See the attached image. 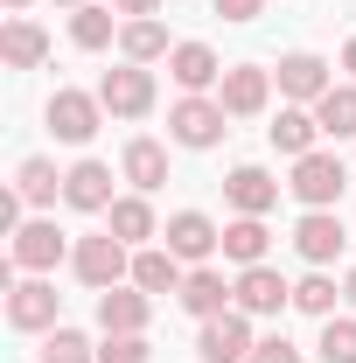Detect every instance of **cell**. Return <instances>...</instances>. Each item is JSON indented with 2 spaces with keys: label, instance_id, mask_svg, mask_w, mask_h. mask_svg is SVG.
<instances>
[{
  "label": "cell",
  "instance_id": "1f68e13d",
  "mask_svg": "<svg viewBox=\"0 0 356 363\" xmlns=\"http://www.w3.org/2000/svg\"><path fill=\"white\" fill-rule=\"evenodd\" d=\"M98 363H154V350H147V335H105Z\"/></svg>",
  "mask_w": 356,
  "mask_h": 363
},
{
  "label": "cell",
  "instance_id": "d6a6232c",
  "mask_svg": "<svg viewBox=\"0 0 356 363\" xmlns=\"http://www.w3.org/2000/svg\"><path fill=\"white\" fill-rule=\"evenodd\" d=\"M252 363H301V350H294L287 335H259V350H252Z\"/></svg>",
  "mask_w": 356,
  "mask_h": 363
},
{
  "label": "cell",
  "instance_id": "7402d4cb",
  "mask_svg": "<svg viewBox=\"0 0 356 363\" xmlns=\"http://www.w3.org/2000/svg\"><path fill=\"white\" fill-rule=\"evenodd\" d=\"M105 230H112V238H119V245H147V238H161V224H154V203H147V196H119V203H112V210H105Z\"/></svg>",
  "mask_w": 356,
  "mask_h": 363
},
{
  "label": "cell",
  "instance_id": "cb8c5ba5",
  "mask_svg": "<svg viewBox=\"0 0 356 363\" xmlns=\"http://www.w3.org/2000/svg\"><path fill=\"white\" fill-rule=\"evenodd\" d=\"M266 245H272V230L259 224V217L223 224V259H230V266H266Z\"/></svg>",
  "mask_w": 356,
  "mask_h": 363
},
{
  "label": "cell",
  "instance_id": "74e56055",
  "mask_svg": "<svg viewBox=\"0 0 356 363\" xmlns=\"http://www.w3.org/2000/svg\"><path fill=\"white\" fill-rule=\"evenodd\" d=\"M56 7H91V0H56Z\"/></svg>",
  "mask_w": 356,
  "mask_h": 363
},
{
  "label": "cell",
  "instance_id": "52a82bcc",
  "mask_svg": "<svg viewBox=\"0 0 356 363\" xmlns=\"http://www.w3.org/2000/svg\"><path fill=\"white\" fill-rule=\"evenodd\" d=\"M161 245L175 252L182 266H210V252H223V230L203 217V210H175L168 230H161Z\"/></svg>",
  "mask_w": 356,
  "mask_h": 363
},
{
  "label": "cell",
  "instance_id": "e575fe53",
  "mask_svg": "<svg viewBox=\"0 0 356 363\" xmlns=\"http://www.w3.org/2000/svg\"><path fill=\"white\" fill-rule=\"evenodd\" d=\"M112 7H119L126 21H147V14H161V0H112Z\"/></svg>",
  "mask_w": 356,
  "mask_h": 363
},
{
  "label": "cell",
  "instance_id": "7a4b0ae2",
  "mask_svg": "<svg viewBox=\"0 0 356 363\" xmlns=\"http://www.w3.org/2000/svg\"><path fill=\"white\" fill-rule=\"evenodd\" d=\"M168 133H175V147H217L230 133V112L217 98H203V91H182L175 112H168Z\"/></svg>",
  "mask_w": 356,
  "mask_h": 363
},
{
  "label": "cell",
  "instance_id": "83f0119b",
  "mask_svg": "<svg viewBox=\"0 0 356 363\" xmlns=\"http://www.w3.org/2000/svg\"><path fill=\"white\" fill-rule=\"evenodd\" d=\"M335 301H343V286H335V279H328V272L314 266L308 279H294V308H301V315H335Z\"/></svg>",
  "mask_w": 356,
  "mask_h": 363
},
{
  "label": "cell",
  "instance_id": "4dcf8cb0",
  "mask_svg": "<svg viewBox=\"0 0 356 363\" xmlns=\"http://www.w3.org/2000/svg\"><path fill=\"white\" fill-rule=\"evenodd\" d=\"M112 35H119V28H112L105 7H77V21H70V43H77V49H105Z\"/></svg>",
  "mask_w": 356,
  "mask_h": 363
},
{
  "label": "cell",
  "instance_id": "d590c367",
  "mask_svg": "<svg viewBox=\"0 0 356 363\" xmlns=\"http://www.w3.org/2000/svg\"><path fill=\"white\" fill-rule=\"evenodd\" d=\"M343 70H350V84H356V35H350V49H343Z\"/></svg>",
  "mask_w": 356,
  "mask_h": 363
},
{
  "label": "cell",
  "instance_id": "277c9868",
  "mask_svg": "<svg viewBox=\"0 0 356 363\" xmlns=\"http://www.w3.org/2000/svg\"><path fill=\"white\" fill-rule=\"evenodd\" d=\"M252 350H259V335H252V315L245 308L203 321V335H196V357L203 363H252Z\"/></svg>",
  "mask_w": 356,
  "mask_h": 363
},
{
  "label": "cell",
  "instance_id": "5bb4252c",
  "mask_svg": "<svg viewBox=\"0 0 356 363\" xmlns=\"http://www.w3.org/2000/svg\"><path fill=\"white\" fill-rule=\"evenodd\" d=\"M223 203H230L238 217H266L272 203H279V182H272L266 168H252V161H245V168H230V175H223Z\"/></svg>",
  "mask_w": 356,
  "mask_h": 363
},
{
  "label": "cell",
  "instance_id": "f1b7e54d",
  "mask_svg": "<svg viewBox=\"0 0 356 363\" xmlns=\"http://www.w3.org/2000/svg\"><path fill=\"white\" fill-rule=\"evenodd\" d=\"M314 357H321V363H356V315H343V321L328 315V321H321V342H314Z\"/></svg>",
  "mask_w": 356,
  "mask_h": 363
},
{
  "label": "cell",
  "instance_id": "484cf974",
  "mask_svg": "<svg viewBox=\"0 0 356 363\" xmlns=\"http://www.w3.org/2000/svg\"><path fill=\"white\" fill-rule=\"evenodd\" d=\"M14 189H21V203H35V210H43V203L63 196V175H56V161L28 154V161H21V175H14Z\"/></svg>",
  "mask_w": 356,
  "mask_h": 363
},
{
  "label": "cell",
  "instance_id": "8fae6325",
  "mask_svg": "<svg viewBox=\"0 0 356 363\" xmlns=\"http://www.w3.org/2000/svg\"><path fill=\"white\" fill-rule=\"evenodd\" d=\"M328 91H335V77H328V63H321L314 49L279 56V98H294V105H321Z\"/></svg>",
  "mask_w": 356,
  "mask_h": 363
},
{
  "label": "cell",
  "instance_id": "603a6c76",
  "mask_svg": "<svg viewBox=\"0 0 356 363\" xmlns=\"http://www.w3.org/2000/svg\"><path fill=\"white\" fill-rule=\"evenodd\" d=\"M266 133H272V147H279L287 161H301V154H314V140H321V119H314L308 105H287Z\"/></svg>",
  "mask_w": 356,
  "mask_h": 363
},
{
  "label": "cell",
  "instance_id": "836d02e7",
  "mask_svg": "<svg viewBox=\"0 0 356 363\" xmlns=\"http://www.w3.org/2000/svg\"><path fill=\"white\" fill-rule=\"evenodd\" d=\"M210 7H217L223 21H259V7H266V0H210Z\"/></svg>",
  "mask_w": 356,
  "mask_h": 363
},
{
  "label": "cell",
  "instance_id": "ffe728a7",
  "mask_svg": "<svg viewBox=\"0 0 356 363\" xmlns=\"http://www.w3.org/2000/svg\"><path fill=\"white\" fill-rule=\"evenodd\" d=\"M0 63H7V70H43L49 63V35L35 28V21L14 14V21L0 28Z\"/></svg>",
  "mask_w": 356,
  "mask_h": 363
},
{
  "label": "cell",
  "instance_id": "2e32d148",
  "mask_svg": "<svg viewBox=\"0 0 356 363\" xmlns=\"http://www.w3.org/2000/svg\"><path fill=\"white\" fill-rule=\"evenodd\" d=\"M21 272H49L56 259H63V230H56V217H35V224L14 230V252H7Z\"/></svg>",
  "mask_w": 356,
  "mask_h": 363
},
{
  "label": "cell",
  "instance_id": "3957f363",
  "mask_svg": "<svg viewBox=\"0 0 356 363\" xmlns=\"http://www.w3.org/2000/svg\"><path fill=\"white\" fill-rule=\"evenodd\" d=\"M287 189H294L308 210H335V203H343V189H350V168H343L335 154H321V147H314V154L294 161V182H287Z\"/></svg>",
  "mask_w": 356,
  "mask_h": 363
},
{
  "label": "cell",
  "instance_id": "8d00e7d4",
  "mask_svg": "<svg viewBox=\"0 0 356 363\" xmlns=\"http://www.w3.org/2000/svg\"><path fill=\"white\" fill-rule=\"evenodd\" d=\"M343 301H356V266H350V279H343Z\"/></svg>",
  "mask_w": 356,
  "mask_h": 363
},
{
  "label": "cell",
  "instance_id": "4fadbf2b",
  "mask_svg": "<svg viewBox=\"0 0 356 363\" xmlns=\"http://www.w3.org/2000/svg\"><path fill=\"white\" fill-rule=\"evenodd\" d=\"M343 245H350V230H343V217H335V210H308V217L294 224V252H301L308 266H328Z\"/></svg>",
  "mask_w": 356,
  "mask_h": 363
},
{
  "label": "cell",
  "instance_id": "9c48e42d",
  "mask_svg": "<svg viewBox=\"0 0 356 363\" xmlns=\"http://www.w3.org/2000/svg\"><path fill=\"white\" fill-rule=\"evenodd\" d=\"M272 98V70H259V63H230L217 84V105L230 112V119H259Z\"/></svg>",
  "mask_w": 356,
  "mask_h": 363
},
{
  "label": "cell",
  "instance_id": "9a60e30c",
  "mask_svg": "<svg viewBox=\"0 0 356 363\" xmlns=\"http://www.w3.org/2000/svg\"><path fill=\"white\" fill-rule=\"evenodd\" d=\"M63 203L70 210H91V217H105L119 196H112V168L105 161H77L70 175H63Z\"/></svg>",
  "mask_w": 356,
  "mask_h": 363
},
{
  "label": "cell",
  "instance_id": "f546056e",
  "mask_svg": "<svg viewBox=\"0 0 356 363\" xmlns=\"http://www.w3.org/2000/svg\"><path fill=\"white\" fill-rule=\"evenodd\" d=\"M43 363H98V350H91L77 328H49L43 335Z\"/></svg>",
  "mask_w": 356,
  "mask_h": 363
},
{
  "label": "cell",
  "instance_id": "4316f807",
  "mask_svg": "<svg viewBox=\"0 0 356 363\" xmlns=\"http://www.w3.org/2000/svg\"><path fill=\"white\" fill-rule=\"evenodd\" d=\"M314 119H321L328 140H356V84H335L321 105H314Z\"/></svg>",
  "mask_w": 356,
  "mask_h": 363
},
{
  "label": "cell",
  "instance_id": "f35d334b",
  "mask_svg": "<svg viewBox=\"0 0 356 363\" xmlns=\"http://www.w3.org/2000/svg\"><path fill=\"white\" fill-rule=\"evenodd\" d=\"M7 7H14V14H21V7H28V0H7Z\"/></svg>",
  "mask_w": 356,
  "mask_h": 363
},
{
  "label": "cell",
  "instance_id": "5b68a950",
  "mask_svg": "<svg viewBox=\"0 0 356 363\" xmlns=\"http://www.w3.org/2000/svg\"><path fill=\"white\" fill-rule=\"evenodd\" d=\"M56 308H63V294L49 279H14L7 286V328H21V335H49Z\"/></svg>",
  "mask_w": 356,
  "mask_h": 363
},
{
  "label": "cell",
  "instance_id": "7c38bea8",
  "mask_svg": "<svg viewBox=\"0 0 356 363\" xmlns=\"http://www.w3.org/2000/svg\"><path fill=\"white\" fill-rule=\"evenodd\" d=\"M147 315H154V294H140L133 279L112 286V294H98V328L105 335H147Z\"/></svg>",
  "mask_w": 356,
  "mask_h": 363
},
{
  "label": "cell",
  "instance_id": "8992f818",
  "mask_svg": "<svg viewBox=\"0 0 356 363\" xmlns=\"http://www.w3.org/2000/svg\"><path fill=\"white\" fill-rule=\"evenodd\" d=\"M98 98H105L112 119H147V112H154V70H147V63H119V70H105Z\"/></svg>",
  "mask_w": 356,
  "mask_h": 363
},
{
  "label": "cell",
  "instance_id": "30bf717a",
  "mask_svg": "<svg viewBox=\"0 0 356 363\" xmlns=\"http://www.w3.org/2000/svg\"><path fill=\"white\" fill-rule=\"evenodd\" d=\"M175 301H182L196 321H217V315H230V301H238V279H223L217 266H189V279H182Z\"/></svg>",
  "mask_w": 356,
  "mask_h": 363
},
{
  "label": "cell",
  "instance_id": "ac0fdd59",
  "mask_svg": "<svg viewBox=\"0 0 356 363\" xmlns=\"http://www.w3.org/2000/svg\"><path fill=\"white\" fill-rule=\"evenodd\" d=\"M182 279H189V272H182V259L168 245H140L133 252V286L140 294H182Z\"/></svg>",
  "mask_w": 356,
  "mask_h": 363
},
{
  "label": "cell",
  "instance_id": "e0dca14e",
  "mask_svg": "<svg viewBox=\"0 0 356 363\" xmlns=\"http://www.w3.org/2000/svg\"><path fill=\"white\" fill-rule=\"evenodd\" d=\"M287 301H294L287 272H272V266H245L238 272V308H245V315H279Z\"/></svg>",
  "mask_w": 356,
  "mask_h": 363
},
{
  "label": "cell",
  "instance_id": "d6986e66",
  "mask_svg": "<svg viewBox=\"0 0 356 363\" xmlns=\"http://www.w3.org/2000/svg\"><path fill=\"white\" fill-rule=\"evenodd\" d=\"M168 77H175L182 91H210V84H223V63H217V49H210V43H175Z\"/></svg>",
  "mask_w": 356,
  "mask_h": 363
},
{
  "label": "cell",
  "instance_id": "d4e9b609",
  "mask_svg": "<svg viewBox=\"0 0 356 363\" xmlns=\"http://www.w3.org/2000/svg\"><path fill=\"white\" fill-rule=\"evenodd\" d=\"M119 49H126V63H161V56H175V43H168V28L147 14V21H126L119 28Z\"/></svg>",
  "mask_w": 356,
  "mask_h": 363
},
{
  "label": "cell",
  "instance_id": "ba28073f",
  "mask_svg": "<svg viewBox=\"0 0 356 363\" xmlns=\"http://www.w3.org/2000/svg\"><path fill=\"white\" fill-rule=\"evenodd\" d=\"M98 119H105V98H98V91H56V98H49V133L70 140V147H84V140L98 133Z\"/></svg>",
  "mask_w": 356,
  "mask_h": 363
},
{
  "label": "cell",
  "instance_id": "6da1fadb",
  "mask_svg": "<svg viewBox=\"0 0 356 363\" xmlns=\"http://www.w3.org/2000/svg\"><path fill=\"white\" fill-rule=\"evenodd\" d=\"M70 266H77V279H84L91 294H112L119 279H133V245H119L112 230H98V238H77Z\"/></svg>",
  "mask_w": 356,
  "mask_h": 363
},
{
  "label": "cell",
  "instance_id": "44dd1931",
  "mask_svg": "<svg viewBox=\"0 0 356 363\" xmlns=\"http://www.w3.org/2000/svg\"><path fill=\"white\" fill-rule=\"evenodd\" d=\"M119 168H126V182H133V196H154V189L168 182V147H161V140H126Z\"/></svg>",
  "mask_w": 356,
  "mask_h": 363
}]
</instances>
